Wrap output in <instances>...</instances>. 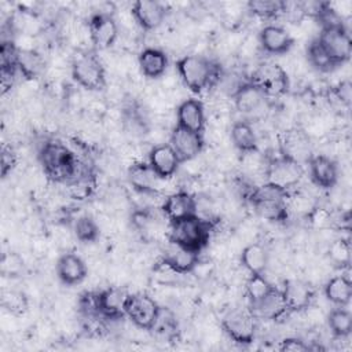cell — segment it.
Masks as SVG:
<instances>
[{
    "mask_svg": "<svg viewBox=\"0 0 352 352\" xmlns=\"http://www.w3.org/2000/svg\"><path fill=\"white\" fill-rule=\"evenodd\" d=\"M176 70L183 84L192 92L199 94L213 87L220 76V66L204 55H186L176 62Z\"/></svg>",
    "mask_w": 352,
    "mask_h": 352,
    "instance_id": "cell-1",
    "label": "cell"
},
{
    "mask_svg": "<svg viewBox=\"0 0 352 352\" xmlns=\"http://www.w3.org/2000/svg\"><path fill=\"white\" fill-rule=\"evenodd\" d=\"M289 195V190L265 182L264 184L253 188L248 198L260 217L271 223L283 224L287 221L290 214L287 209Z\"/></svg>",
    "mask_w": 352,
    "mask_h": 352,
    "instance_id": "cell-2",
    "label": "cell"
},
{
    "mask_svg": "<svg viewBox=\"0 0 352 352\" xmlns=\"http://www.w3.org/2000/svg\"><path fill=\"white\" fill-rule=\"evenodd\" d=\"M44 173L54 182H69L77 179V158L66 144L48 140L38 154Z\"/></svg>",
    "mask_w": 352,
    "mask_h": 352,
    "instance_id": "cell-3",
    "label": "cell"
},
{
    "mask_svg": "<svg viewBox=\"0 0 352 352\" xmlns=\"http://www.w3.org/2000/svg\"><path fill=\"white\" fill-rule=\"evenodd\" d=\"M212 228L213 226L209 220L192 214L169 223L168 239L177 246L201 252L209 243Z\"/></svg>",
    "mask_w": 352,
    "mask_h": 352,
    "instance_id": "cell-4",
    "label": "cell"
},
{
    "mask_svg": "<svg viewBox=\"0 0 352 352\" xmlns=\"http://www.w3.org/2000/svg\"><path fill=\"white\" fill-rule=\"evenodd\" d=\"M73 80L88 91H100L106 87V70L94 51L77 54L72 62Z\"/></svg>",
    "mask_w": 352,
    "mask_h": 352,
    "instance_id": "cell-5",
    "label": "cell"
},
{
    "mask_svg": "<svg viewBox=\"0 0 352 352\" xmlns=\"http://www.w3.org/2000/svg\"><path fill=\"white\" fill-rule=\"evenodd\" d=\"M318 40L336 66L349 60L352 54V40L349 32L340 19L322 25Z\"/></svg>",
    "mask_w": 352,
    "mask_h": 352,
    "instance_id": "cell-6",
    "label": "cell"
},
{
    "mask_svg": "<svg viewBox=\"0 0 352 352\" xmlns=\"http://www.w3.org/2000/svg\"><path fill=\"white\" fill-rule=\"evenodd\" d=\"M223 331L239 345H250L257 331V318L249 308H231L221 318Z\"/></svg>",
    "mask_w": 352,
    "mask_h": 352,
    "instance_id": "cell-7",
    "label": "cell"
},
{
    "mask_svg": "<svg viewBox=\"0 0 352 352\" xmlns=\"http://www.w3.org/2000/svg\"><path fill=\"white\" fill-rule=\"evenodd\" d=\"M265 182L275 184L280 188L289 190L297 186L302 176V168L296 160L280 154L276 158L270 160L264 166Z\"/></svg>",
    "mask_w": 352,
    "mask_h": 352,
    "instance_id": "cell-8",
    "label": "cell"
},
{
    "mask_svg": "<svg viewBox=\"0 0 352 352\" xmlns=\"http://www.w3.org/2000/svg\"><path fill=\"white\" fill-rule=\"evenodd\" d=\"M161 307L146 293H129L125 302V316L139 329L150 331L157 320Z\"/></svg>",
    "mask_w": 352,
    "mask_h": 352,
    "instance_id": "cell-9",
    "label": "cell"
},
{
    "mask_svg": "<svg viewBox=\"0 0 352 352\" xmlns=\"http://www.w3.org/2000/svg\"><path fill=\"white\" fill-rule=\"evenodd\" d=\"M257 85L267 98L279 96L289 89V77L286 70L278 63H263L249 80Z\"/></svg>",
    "mask_w": 352,
    "mask_h": 352,
    "instance_id": "cell-10",
    "label": "cell"
},
{
    "mask_svg": "<svg viewBox=\"0 0 352 352\" xmlns=\"http://www.w3.org/2000/svg\"><path fill=\"white\" fill-rule=\"evenodd\" d=\"M94 296V304L103 319H121L125 316V302L129 292L121 286L106 287Z\"/></svg>",
    "mask_w": 352,
    "mask_h": 352,
    "instance_id": "cell-11",
    "label": "cell"
},
{
    "mask_svg": "<svg viewBox=\"0 0 352 352\" xmlns=\"http://www.w3.org/2000/svg\"><path fill=\"white\" fill-rule=\"evenodd\" d=\"M88 33L95 50H107L118 37V25L110 14L98 12L89 18Z\"/></svg>",
    "mask_w": 352,
    "mask_h": 352,
    "instance_id": "cell-12",
    "label": "cell"
},
{
    "mask_svg": "<svg viewBox=\"0 0 352 352\" xmlns=\"http://www.w3.org/2000/svg\"><path fill=\"white\" fill-rule=\"evenodd\" d=\"M170 146L179 155L182 162L191 161L201 154L204 150V136L202 133L192 132L176 125L170 133Z\"/></svg>",
    "mask_w": 352,
    "mask_h": 352,
    "instance_id": "cell-13",
    "label": "cell"
},
{
    "mask_svg": "<svg viewBox=\"0 0 352 352\" xmlns=\"http://www.w3.org/2000/svg\"><path fill=\"white\" fill-rule=\"evenodd\" d=\"M182 161L170 143L155 144L148 153V165L161 179H170L179 169Z\"/></svg>",
    "mask_w": 352,
    "mask_h": 352,
    "instance_id": "cell-14",
    "label": "cell"
},
{
    "mask_svg": "<svg viewBox=\"0 0 352 352\" xmlns=\"http://www.w3.org/2000/svg\"><path fill=\"white\" fill-rule=\"evenodd\" d=\"M161 213L169 223L182 220L184 217L197 214V201L190 192L184 190L175 191L164 199L161 205Z\"/></svg>",
    "mask_w": 352,
    "mask_h": 352,
    "instance_id": "cell-15",
    "label": "cell"
},
{
    "mask_svg": "<svg viewBox=\"0 0 352 352\" xmlns=\"http://www.w3.org/2000/svg\"><path fill=\"white\" fill-rule=\"evenodd\" d=\"M309 164V175L314 184L320 188L329 190L334 187L340 177V170L337 162L323 154L312 155L308 160Z\"/></svg>",
    "mask_w": 352,
    "mask_h": 352,
    "instance_id": "cell-16",
    "label": "cell"
},
{
    "mask_svg": "<svg viewBox=\"0 0 352 352\" xmlns=\"http://www.w3.org/2000/svg\"><path fill=\"white\" fill-rule=\"evenodd\" d=\"M287 312H301L311 307L315 293L302 280L287 279L280 289Z\"/></svg>",
    "mask_w": 352,
    "mask_h": 352,
    "instance_id": "cell-17",
    "label": "cell"
},
{
    "mask_svg": "<svg viewBox=\"0 0 352 352\" xmlns=\"http://www.w3.org/2000/svg\"><path fill=\"white\" fill-rule=\"evenodd\" d=\"M132 16L143 30H154L162 25L166 16V8L162 3L154 0H138L132 4Z\"/></svg>",
    "mask_w": 352,
    "mask_h": 352,
    "instance_id": "cell-18",
    "label": "cell"
},
{
    "mask_svg": "<svg viewBox=\"0 0 352 352\" xmlns=\"http://www.w3.org/2000/svg\"><path fill=\"white\" fill-rule=\"evenodd\" d=\"M176 118H177L176 125L192 132L204 133L206 117H205L204 103L199 99L188 98L183 100L177 106Z\"/></svg>",
    "mask_w": 352,
    "mask_h": 352,
    "instance_id": "cell-19",
    "label": "cell"
},
{
    "mask_svg": "<svg viewBox=\"0 0 352 352\" xmlns=\"http://www.w3.org/2000/svg\"><path fill=\"white\" fill-rule=\"evenodd\" d=\"M261 48L272 55H283L290 51L294 44L290 33L279 25H265L258 33Z\"/></svg>",
    "mask_w": 352,
    "mask_h": 352,
    "instance_id": "cell-20",
    "label": "cell"
},
{
    "mask_svg": "<svg viewBox=\"0 0 352 352\" xmlns=\"http://www.w3.org/2000/svg\"><path fill=\"white\" fill-rule=\"evenodd\" d=\"M56 275L63 285L74 286L87 278L88 268L78 254L63 253L56 261Z\"/></svg>",
    "mask_w": 352,
    "mask_h": 352,
    "instance_id": "cell-21",
    "label": "cell"
},
{
    "mask_svg": "<svg viewBox=\"0 0 352 352\" xmlns=\"http://www.w3.org/2000/svg\"><path fill=\"white\" fill-rule=\"evenodd\" d=\"M128 180L131 186L140 194H158L161 179L148 165V162H136L128 169Z\"/></svg>",
    "mask_w": 352,
    "mask_h": 352,
    "instance_id": "cell-22",
    "label": "cell"
},
{
    "mask_svg": "<svg viewBox=\"0 0 352 352\" xmlns=\"http://www.w3.org/2000/svg\"><path fill=\"white\" fill-rule=\"evenodd\" d=\"M170 246L172 248L165 253V256L162 257L161 261L179 275L192 272L199 263L201 252L182 248L175 243H170Z\"/></svg>",
    "mask_w": 352,
    "mask_h": 352,
    "instance_id": "cell-23",
    "label": "cell"
},
{
    "mask_svg": "<svg viewBox=\"0 0 352 352\" xmlns=\"http://www.w3.org/2000/svg\"><path fill=\"white\" fill-rule=\"evenodd\" d=\"M249 309L253 312V315L257 318V320L258 319L276 320L287 312L283 297H282V292L278 287H274L260 301L250 304Z\"/></svg>",
    "mask_w": 352,
    "mask_h": 352,
    "instance_id": "cell-24",
    "label": "cell"
},
{
    "mask_svg": "<svg viewBox=\"0 0 352 352\" xmlns=\"http://www.w3.org/2000/svg\"><path fill=\"white\" fill-rule=\"evenodd\" d=\"M232 99H234V104L239 113L249 114V113L257 111L264 104L267 96L252 81H246V82L238 85V88L232 94Z\"/></svg>",
    "mask_w": 352,
    "mask_h": 352,
    "instance_id": "cell-25",
    "label": "cell"
},
{
    "mask_svg": "<svg viewBox=\"0 0 352 352\" xmlns=\"http://www.w3.org/2000/svg\"><path fill=\"white\" fill-rule=\"evenodd\" d=\"M138 62L142 74L151 80L162 77L169 65L168 55L162 50L155 47H147L142 50Z\"/></svg>",
    "mask_w": 352,
    "mask_h": 352,
    "instance_id": "cell-26",
    "label": "cell"
},
{
    "mask_svg": "<svg viewBox=\"0 0 352 352\" xmlns=\"http://www.w3.org/2000/svg\"><path fill=\"white\" fill-rule=\"evenodd\" d=\"M231 142L234 147L243 154L257 153V135L253 125L246 120H241L232 124Z\"/></svg>",
    "mask_w": 352,
    "mask_h": 352,
    "instance_id": "cell-27",
    "label": "cell"
},
{
    "mask_svg": "<svg viewBox=\"0 0 352 352\" xmlns=\"http://www.w3.org/2000/svg\"><path fill=\"white\" fill-rule=\"evenodd\" d=\"M324 296L336 307H346L352 298V282L345 275H337L324 285Z\"/></svg>",
    "mask_w": 352,
    "mask_h": 352,
    "instance_id": "cell-28",
    "label": "cell"
},
{
    "mask_svg": "<svg viewBox=\"0 0 352 352\" xmlns=\"http://www.w3.org/2000/svg\"><path fill=\"white\" fill-rule=\"evenodd\" d=\"M16 65H18V72L26 78V80H36L38 78L45 67L44 58L32 48H23L18 51V58H16Z\"/></svg>",
    "mask_w": 352,
    "mask_h": 352,
    "instance_id": "cell-29",
    "label": "cell"
},
{
    "mask_svg": "<svg viewBox=\"0 0 352 352\" xmlns=\"http://www.w3.org/2000/svg\"><path fill=\"white\" fill-rule=\"evenodd\" d=\"M241 263L249 274H264L268 264L267 249L261 243H249L241 253Z\"/></svg>",
    "mask_w": 352,
    "mask_h": 352,
    "instance_id": "cell-30",
    "label": "cell"
},
{
    "mask_svg": "<svg viewBox=\"0 0 352 352\" xmlns=\"http://www.w3.org/2000/svg\"><path fill=\"white\" fill-rule=\"evenodd\" d=\"M327 324L331 333L338 338H345L352 331V314L345 307H336L327 316Z\"/></svg>",
    "mask_w": 352,
    "mask_h": 352,
    "instance_id": "cell-31",
    "label": "cell"
},
{
    "mask_svg": "<svg viewBox=\"0 0 352 352\" xmlns=\"http://www.w3.org/2000/svg\"><path fill=\"white\" fill-rule=\"evenodd\" d=\"M150 331L155 333L161 338H165L166 341H173L177 337V331H179L177 320H176L173 312L161 307L157 320Z\"/></svg>",
    "mask_w": 352,
    "mask_h": 352,
    "instance_id": "cell-32",
    "label": "cell"
},
{
    "mask_svg": "<svg viewBox=\"0 0 352 352\" xmlns=\"http://www.w3.org/2000/svg\"><path fill=\"white\" fill-rule=\"evenodd\" d=\"M274 287L275 286L264 276V274H250L245 285L249 305L264 298Z\"/></svg>",
    "mask_w": 352,
    "mask_h": 352,
    "instance_id": "cell-33",
    "label": "cell"
},
{
    "mask_svg": "<svg viewBox=\"0 0 352 352\" xmlns=\"http://www.w3.org/2000/svg\"><path fill=\"white\" fill-rule=\"evenodd\" d=\"M74 235L82 243L95 242L100 235L99 224L91 214H82L74 223Z\"/></svg>",
    "mask_w": 352,
    "mask_h": 352,
    "instance_id": "cell-34",
    "label": "cell"
},
{
    "mask_svg": "<svg viewBox=\"0 0 352 352\" xmlns=\"http://www.w3.org/2000/svg\"><path fill=\"white\" fill-rule=\"evenodd\" d=\"M248 10L260 18L271 19L283 14L285 1L280 0H252L248 3Z\"/></svg>",
    "mask_w": 352,
    "mask_h": 352,
    "instance_id": "cell-35",
    "label": "cell"
},
{
    "mask_svg": "<svg viewBox=\"0 0 352 352\" xmlns=\"http://www.w3.org/2000/svg\"><path fill=\"white\" fill-rule=\"evenodd\" d=\"M307 55H308V60H309L311 66L319 72H330L336 67V65L333 63V60L330 59V56L327 55L324 48L320 45L318 38L312 40L308 44Z\"/></svg>",
    "mask_w": 352,
    "mask_h": 352,
    "instance_id": "cell-36",
    "label": "cell"
},
{
    "mask_svg": "<svg viewBox=\"0 0 352 352\" xmlns=\"http://www.w3.org/2000/svg\"><path fill=\"white\" fill-rule=\"evenodd\" d=\"M330 261L338 268H348L351 265V245L348 239H334L327 250Z\"/></svg>",
    "mask_w": 352,
    "mask_h": 352,
    "instance_id": "cell-37",
    "label": "cell"
},
{
    "mask_svg": "<svg viewBox=\"0 0 352 352\" xmlns=\"http://www.w3.org/2000/svg\"><path fill=\"white\" fill-rule=\"evenodd\" d=\"M25 270V261L16 252H6L1 256L0 272L6 278H18Z\"/></svg>",
    "mask_w": 352,
    "mask_h": 352,
    "instance_id": "cell-38",
    "label": "cell"
},
{
    "mask_svg": "<svg viewBox=\"0 0 352 352\" xmlns=\"http://www.w3.org/2000/svg\"><path fill=\"white\" fill-rule=\"evenodd\" d=\"M287 209L289 213L294 212V213H300L304 216H309V213L315 209V204L309 199V197L304 195V194H296V195H289L287 198Z\"/></svg>",
    "mask_w": 352,
    "mask_h": 352,
    "instance_id": "cell-39",
    "label": "cell"
},
{
    "mask_svg": "<svg viewBox=\"0 0 352 352\" xmlns=\"http://www.w3.org/2000/svg\"><path fill=\"white\" fill-rule=\"evenodd\" d=\"M3 307L8 309L10 312L14 314H21L26 309L28 301L23 293L15 292V290H8L3 294Z\"/></svg>",
    "mask_w": 352,
    "mask_h": 352,
    "instance_id": "cell-40",
    "label": "cell"
},
{
    "mask_svg": "<svg viewBox=\"0 0 352 352\" xmlns=\"http://www.w3.org/2000/svg\"><path fill=\"white\" fill-rule=\"evenodd\" d=\"M15 165H16V154H15V151L10 146L4 144L1 147V160H0L1 177L6 179L12 172Z\"/></svg>",
    "mask_w": 352,
    "mask_h": 352,
    "instance_id": "cell-41",
    "label": "cell"
},
{
    "mask_svg": "<svg viewBox=\"0 0 352 352\" xmlns=\"http://www.w3.org/2000/svg\"><path fill=\"white\" fill-rule=\"evenodd\" d=\"M279 349L280 351H287V352H304V351H309L311 346L300 338L290 337V338H285L283 341H280Z\"/></svg>",
    "mask_w": 352,
    "mask_h": 352,
    "instance_id": "cell-42",
    "label": "cell"
},
{
    "mask_svg": "<svg viewBox=\"0 0 352 352\" xmlns=\"http://www.w3.org/2000/svg\"><path fill=\"white\" fill-rule=\"evenodd\" d=\"M334 92H336L337 98H338L342 103L349 104V102H351V96H352V85H351V82H349L348 80H346V81L340 82V84L336 87Z\"/></svg>",
    "mask_w": 352,
    "mask_h": 352,
    "instance_id": "cell-43",
    "label": "cell"
}]
</instances>
